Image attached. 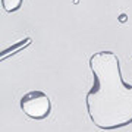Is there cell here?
Returning <instances> with one entry per match:
<instances>
[{"mask_svg":"<svg viewBox=\"0 0 132 132\" xmlns=\"http://www.w3.org/2000/svg\"><path fill=\"white\" fill-rule=\"evenodd\" d=\"M94 85L87 93V112L98 129H120L132 123V85L120 73L113 52H97L90 57Z\"/></svg>","mask_w":132,"mask_h":132,"instance_id":"1","label":"cell"},{"mask_svg":"<svg viewBox=\"0 0 132 132\" xmlns=\"http://www.w3.org/2000/svg\"><path fill=\"white\" fill-rule=\"evenodd\" d=\"M19 106H21V110L28 118L35 119V120L46 119L52 112V101L48 98V95L44 91L38 90L28 91L27 94L22 95Z\"/></svg>","mask_w":132,"mask_h":132,"instance_id":"2","label":"cell"},{"mask_svg":"<svg viewBox=\"0 0 132 132\" xmlns=\"http://www.w3.org/2000/svg\"><path fill=\"white\" fill-rule=\"evenodd\" d=\"M22 2L24 0H2V6L6 12L12 13V12H16L22 6Z\"/></svg>","mask_w":132,"mask_h":132,"instance_id":"3","label":"cell"},{"mask_svg":"<svg viewBox=\"0 0 132 132\" xmlns=\"http://www.w3.org/2000/svg\"><path fill=\"white\" fill-rule=\"evenodd\" d=\"M29 43H31V38H25L22 43H18V44H15L12 48H7V50H5V52L2 53V60H5V57H6V54H7V53H9V54H12L13 52H16V50H19V48L22 50V48H24V46H27V44H29Z\"/></svg>","mask_w":132,"mask_h":132,"instance_id":"4","label":"cell"}]
</instances>
